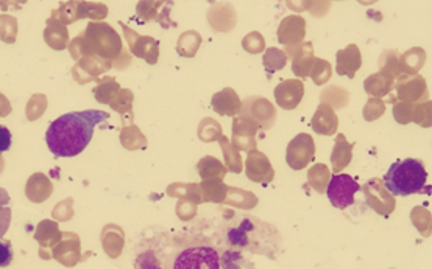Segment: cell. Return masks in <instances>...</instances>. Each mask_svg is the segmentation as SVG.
Wrapping results in <instances>:
<instances>
[{
  "label": "cell",
  "mask_w": 432,
  "mask_h": 269,
  "mask_svg": "<svg viewBox=\"0 0 432 269\" xmlns=\"http://www.w3.org/2000/svg\"><path fill=\"white\" fill-rule=\"evenodd\" d=\"M105 111L88 109L68 113L50 123L45 133V142L55 157H75L82 154L94 136V128L108 120Z\"/></svg>",
  "instance_id": "1"
},
{
  "label": "cell",
  "mask_w": 432,
  "mask_h": 269,
  "mask_svg": "<svg viewBox=\"0 0 432 269\" xmlns=\"http://www.w3.org/2000/svg\"><path fill=\"white\" fill-rule=\"evenodd\" d=\"M226 246L238 251L264 255L275 260L281 251V234L273 225L248 213H233L224 226Z\"/></svg>",
  "instance_id": "2"
},
{
  "label": "cell",
  "mask_w": 432,
  "mask_h": 269,
  "mask_svg": "<svg viewBox=\"0 0 432 269\" xmlns=\"http://www.w3.org/2000/svg\"><path fill=\"white\" fill-rule=\"evenodd\" d=\"M172 269H222L220 249L200 234L169 235Z\"/></svg>",
  "instance_id": "3"
},
{
  "label": "cell",
  "mask_w": 432,
  "mask_h": 269,
  "mask_svg": "<svg viewBox=\"0 0 432 269\" xmlns=\"http://www.w3.org/2000/svg\"><path fill=\"white\" fill-rule=\"evenodd\" d=\"M428 182V172L420 159H403L390 165L384 176V187L395 196L420 193Z\"/></svg>",
  "instance_id": "4"
},
{
  "label": "cell",
  "mask_w": 432,
  "mask_h": 269,
  "mask_svg": "<svg viewBox=\"0 0 432 269\" xmlns=\"http://www.w3.org/2000/svg\"><path fill=\"white\" fill-rule=\"evenodd\" d=\"M136 269H172L170 268L169 234L160 232L139 243L134 257Z\"/></svg>",
  "instance_id": "5"
},
{
  "label": "cell",
  "mask_w": 432,
  "mask_h": 269,
  "mask_svg": "<svg viewBox=\"0 0 432 269\" xmlns=\"http://www.w3.org/2000/svg\"><path fill=\"white\" fill-rule=\"evenodd\" d=\"M239 115L256 123L258 128L263 131L270 129L277 122V109H275L273 103L258 95L248 97L242 101Z\"/></svg>",
  "instance_id": "6"
},
{
  "label": "cell",
  "mask_w": 432,
  "mask_h": 269,
  "mask_svg": "<svg viewBox=\"0 0 432 269\" xmlns=\"http://www.w3.org/2000/svg\"><path fill=\"white\" fill-rule=\"evenodd\" d=\"M394 89L396 95L389 97L387 103L394 104L395 101H408L412 104H418L424 100H429L426 80L420 74L412 76L399 75L395 80Z\"/></svg>",
  "instance_id": "7"
},
{
  "label": "cell",
  "mask_w": 432,
  "mask_h": 269,
  "mask_svg": "<svg viewBox=\"0 0 432 269\" xmlns=\"http://www.w3.org/2000/svg\"><path fill=\"white\" fill-rule=\"evenodd\" d=\"M359 190L361 186L350 174H334L328 182L326 195L334 207L345 210L355 204V195Z\"/></svg>",
  "instance_id": "8"
},
{
  "label": "cell",
  "mask_w": 432,
  "mask_h": 269,
  "mask_svg": "<svg viewBox=\"0 0 432 269\" xmlns=\"http://www.w3.org/2000/svg\"><path fill=\"white\" fill-rule=\"evenodd\" d=\"M316 159V142L311 134L301 133L293 137L286 149L287 165L292 170H303Z\"/></svg>",
  "instance_id": "9"
},
{
  "label": "cell",
  "mask_w": 432,
  "mask_h": 269,
  "mask_svg": "<svg viewBox=\"0 0 432 269\" xmlns=\"http://www.w3.org/2000/svg\"><path fill=\"white\" fill-rule=\"evenodd\" d=\"M258 124L252 120L244 119V117H234L233 120V137L231 145L238 151H252L256 149V134H258Z\"/></svg>",
  "instance_id": "10"
},
{
  "label": "cell",
  "mask_w": 432,
  "mask_h": 269,
  "mask_svg": "<svg viewBox=\"0 0 432 269\" xmlns=\"http://www.w3.org/2000/svg\"><path fill=\"white\" fill-rule=\"evenodd\" d=\"M275 100L279 108L286 111H292L298 108L304 97V83L298 80V78H292V80L281 81L273 90Z\"/></svg>",
  "instance_id": "11"
},
{
  "label": "cell",
  "mask_w": 432,
  "mask_h": 269,
  "mask_svg": "<svg viewBox=\"0 0 432 269\" xmlns=\"http://www.w3.org/2000/svg\"><path fill=\"white\" fill-rule=\"evenodd\" d=\"M286 56L292 58V72L298 76V80H304L309 76L314 63V45L312 42H301L298 45L286 47Z\"/></svg>",
  "instance_id": "12"
},
{
  "label": "cell",
  "mask_w": 432,
  "mask_h": 269,
  "mask_svg": "<svg viewBox=\"0 0 432 269\" xmlns=\"http://www.w3.org/2000/svg\"><path fill=\"white\" fill-rule=\"evenodd\" d=\"M277 35L278 42L286 45V47L298 45L303 42V39L306 36V21L297 15L286 16L279 24Z\"/></svg>",
  "instance_id": "13"
},
{
  "label": "cell",
  "mask_w": 432,
  "mask_h": 269,
  "mask_svg": "<svg viewBox=\"0 0 432 269\" xmlns=\"http://www.w3.org/2000/svg\"><path fill=\"white\" fill-rule=\"evenodd\" d=\"M361 65H362V55L356 44H350L346 45L345 49L337 50L336 54L337 75L346 76L353 80V78L356 76V72L361 69Z\"/></svg>",
  "instance_id": "14"
},
{
  "label": "cell",
  "mask_w": 432,
  "mask_h": 269,
  "mask_svg": "<svg viewBox=\"0 0 432 269\" xmlns=\"http://www.w3.org/2000/svg\"><path fill=\"white\" fill-rule=\"evenodd\" d=\"M247 176L253 182H270L273 179V168L270 161L263 151L252 149L247 153Z\"/></svg>",
  "instance_id": "15"
},
{
  "label": "cell",
  "mask_w": 432,
  "mask_h": 269,
  "mask_svg": "<svg viewBox=\"0 0 432 269\" xmlns=\"http://www.w3.org/2000/svg\"><path fill=\"white\" fill-rule=\"evenodd\" d=\"M211 106L219 115L238 117L242 108V100L233 88H225L213 95Z\"/></svg>",
  "instance_id": "16"
},
{
  "label": "cell",
  "mask_w": 432,
  "mask_h": 269,
  "mask_svg": "<svg viewBox=\"0 0 432 269\" xmlns=\"http://www.w3.org/2000/svg\"><path fill=\"white\" fill-rule=\"evenodd\" d=\"M311 127L314 129V133H317L320 136H334L337 133L339 128L337 114L334 113V109L328 106L326 103H320L316 114L312 117Z\"/></svg>",
  "instance_id": "17"
},
{
  "label": "cell",
  "mask_w": 432,
  "mask_h": 269,
  "mask_svg": "<svg viewBox=\"0 0 432 269\" xmlns=\"http://www.w3.org/2000/svg\"><path fill=\"white\" fill-rule=\"evenodd\" d=\"M394 78L383 74V72H376L364 81V89L371 98H383L390 95V92L394 90Z\"/></svg>",
  "instance_id": "18"
},
{
  "label": "cell",
  "mask_w": 432,
  "mask_h": 269,
  "mask_svg": "<svg viewBox=\"0 0 432 269\" xmlns=\"http://www.w3.org/2000/svg\"><path fill=\"white\" fill-rule=\"evenodd\" d=\"M353 148H355V143H350L348 140H346V137L344 134H337L336 143H334V148L331 153L332 170L336 172V174L351 162Z\"/></svg>",
  "instance_id": "19"
},
{
  "label": "cell",
  "mask_w": 432,
  "mask_h": 269,
  "mask_svg": "<svg viewBox=\"0 0 432 269\" xmlns=\"http://www.w3.org/2000/svg\"><path fill=\"white\" fill-rule=\"evenodd\" d=\"M426 63V54L420 47L410 49L406 54L399 55V74L401 75H417Z\"/></svg>",
  "instance_id": "20"
},
{
  "label": "cell",
  "mask_w": 432,
  "mask_h": 269,
  "mask_svg": "<svg viewBox=\"0 0 432 269\" xmlns=\"http://www.w3.org/2000/svg\"><path fill=\"white\" fill-rule=\"evenodd\" d=\"M263 64H264V69L267 72L268 78H270L275 72H279L286 67L287 56L283 50H279L277 47H270L265 50V54L263 56Z\"/></svg>",
  "instance_id": "21"
},
{
  "label": "cell",
  "mask_w": 432,
  "mask_h": 269,
  "mask_svg": "<svg viewBox=\"0 0 432 269\" xmlns=\"http://www.w3.org/2000/svg\"><path fill=\"white\" fill-rule=\"evenodd\" d=\"M379 72L396 80L399 74V54L396 50H384L379 56Z\"/></svg>",
  "instance_id": "22"
},
{
  "label": "cell",
  "mask_w": 432,
  "mask_h": 269,
  "mask_svg": "<svg viewBox=\"0 0 432 269\" xmlns=\"http://www.w3.org/2000/svg\"><path fill=\"white\" fill-rule=\"evenodd\" d=\"M219 143L222 147V151H224V157H225V163L226 167L230 168V172L233 173H240L242 172V161H240V151L236 149L231 142L226 139L225 136H220Z\"/></svg>",
  "instance_id": "23"
},
{
  "label": "cell",
  "mask_w": 432,
  "mask_h": 269,
  "mask_svg": "<svg viewBox=\"0 0 432 269\" xmlns=\"http://www.w3.org/2000/svg\"><path fill=\"white\" fill-rule=\"evenodd\" d=\"M201 45V36L199 35L197 31H186L183 33L180 41H178V54L181 56H187L192 58L197 54L199 47Z\"/></svg>",
  "instance_id": "24"
},
{
  "label": "cell",
  "mask_w": 432,
  "mask_h": 269,
  "mask_svg": "<svg viewBox=\"0 0 432 269\" xmlns=\"http://www.w3.org/2000/svg\"><path fill=\"white\" fill-rule=\"evenodd\" d=\"M331 75H332L331 64L326 60H322V58H314L312 69H311V74H309V76L312 78L314 83H316L317 86H323L325 83L330 81Z\"/></svg>",
  "instance_id": "25"
},
{
  "label": "cell",
  "mask_w": 432,
  "mask_h": 269,
  "mask_svg": "<svg viewBox=\"0 0 432 269\" xmlns=\"http://www.w3.org/2000/svg\"><path fill=\"white\" fill-rule=\"evenodd\" d=\"M220 136H224L222 134V127L214 119H209L208 117V119H205L200 123V127H199L200 140L209 143V142L219 140Z\"/></svg>",
  "instance_id": "26"
},
{
  "label": "cell",
  "mask_w": 432,
  "mask_h": 269,
  "mask_svg": "<svg viewBox=\"0 0 432 269\" xmlns=\"http://www.w3.org/2000/svg\"><path fill=\"white\" fill-rule=\"evenodd\" d=\"M11 222V207L10 195L6 190L0 187V238H3L5 232L8 231Z\"/></svg>",
  "instance_id": "27"
},
{
  "label": "cell",
  "mask_w": 432,
  "mask_h": 269,
  "mask_svg": "<svg viewBox=\"0 0 432 269\" xmlns=\"http://www.w3.org/2000/svg\"><path fill=\"white\" fill-rule=\"evenodd\" d=\"M197 168H199V173L201 174V178H208V176H211V174L213 176L217 174L222 178V176L226 173L225 167L222 165L217 159H214V157H211V156L203 157V159L199 162Z\"/></svg>",
  "instance_id": "28"
},
{
  "label": "cell",
  "mask_w": 432,
  "mask_h": 269,
  "mask_svg": "<svg viewBox=\"0 0 432 269\" xmlns=\"http://www.w3.org/2000/svg\"><path fill=\"white\" fill-rule=\"evenodd\" d=\"M242 47H244V50L248 51V54L256 55L265 49V41L259 31H253L242 39Z\"/></svg>",
  "instance_id": "29"
},
{
  "label": "cell",
  "mask_w": 432,
  "mask_h": 269,
  "mask_svg": "<svg viewBox=\"0 0 432 269\" xmlns=\"http://www.w3.org/2000/svg\"><path fill=\"white\" fill-rule=\"evenodd\" d=\"M384 111H385V103L381 100V98H370L364 108V119L367 122L378 120L379 117L384 114Z\"/></svg>",
  "instance_id": "30"
},
{
  "label": "cell",
  "mask_w": 432,
  "mask_h": 269,
  "mask_svg": "<svg viewBox=\"0 0 432 269\" xmlns=\"http://www.w3.org/2000/svg\"><path fill=\"white\" fill-rule=\"evenodd\" d=\"M415 104L408 101H395L394 103V117L399 124H408L412 122Z\"/></svg>",
  "instance_id": "31"
},
{
  "label": "cell",
  "mask_w": 432,
  "mask_h": 269,
  "mask_svg": "<svg viewBox=\"0 0 432 269\" xmlns=\"http://www.w3.org/2000/svg\"><path fill=\"white\" fill-rule=\"evenodd\" d=\"M412 122H415L420 127H431V101L418 103L414 106V114H412Z\"/></svg>",
  "instance_id": "32"
},
{
  "label": "cell",
  "mask_w": 432,
  "mask_h": 269,
  "mask_svg": "<svg viewBox=\"0 0 432 269\" xmlns=\"http://www.w3.org/2000/svg\"><path fill=\"white\" fill-rule=\"evenodd\" d=\"M117 89H119V86H117L114 80H107L103 84H100V88L95 89V98L102 103H109Z\"/></svg>",
  "instance_id": "33"
},
{
  "label": "cell",
  "mask_w": 432,
  "mask_h": 269,
  "mask_svg": "<svg viewBox=\"0 0 432 269\" xmlns=\"http://www.w3.org/2000/svg\"><path fill=\"white\" fill-rule=\"evenodd\" d=\"M13 257H15V252H13V246L8 240L0 238V268L8 266Z\"/></svg>",
  "instance_id": "34"
},
{
  "label": "cell",
  "mask_w": 432,
  "mask_h": 269,
  "mask_svg": "<svg viewBox=\"0 0 432 269\" xmlns=\"http://www.w3.org/2000/svg\"><path fill=\"white\" fill-rule=\"evenodd\" d=\"M11 147V133L10 129L0 124V153H5Z\"/></svg>",
  "instance_id": "35"
}]
</instances>
